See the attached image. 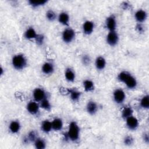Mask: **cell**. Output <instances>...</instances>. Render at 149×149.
I'll return each mask as SVG.
<instances>
[{
  "label": "cell",
  "instance_id": "5bb4252c",
  "mask_svg": "<svg viewBox=\"0 0 149 149\" xmlns=\"http://www.w3.org/2000/svg\"><path fill=\"white\" fill-rule=\"evenodd\" d=\"M58 20L61 24L64 26H68L69 23L70 17L69 15L66 12H62L59 13L58 17Z\"/></svg>",
  "mask_w": 149,
  "mask_h": 149
},
{
  "label": "cell",
  "instance_id": "e575fe53",
  "mask_svg": "<svg viewBox=\"0 0 149 149\" xmlns=\"http://www.w3.org/2000/svg\"><path fill=\"white\" fill-rule=\"evenodd\" d=\"M143 140L146 143H148L149 141V137L148 133H144L143 135Z\"/></svg>",
  "mask_w": 149,
  "mask_h": 149
},
{
  "label": "cell",
  "instance_id": "cb8c5ba5",
  "mask_svg": "<svg viewBox=\"0 0 149 149\" xmlns=\"http://www.w3.org/2000/svg\"><path fill=\"white\" fill-rule=\"evenodd\" d=\"M133 111L132 108L130 107H125L123 108L122 111V116L124 119H126L127 118L133 115Z\"/></svg>",
  "mask_w": 149,
  "mask_h": 149
},
{
  "label": "cell",
  "instance_id": "4fadbf2b",
  "mask_svg": "<svg viewBox=\"0 0 149 149\" xmlns=\"http://www.w3.org/2000/svg\"><path fill=\"white\" fill-rule=\"evenodd\" d=\"M87 112L90 115H94L98 110V106L95 102L89 101L86 105Z\"/></svg>",
  "mask_w": 149,
  "mask_h": 149
},
{
  "label": "cell",
  "instance_id": "30bf717a",
  "mask_svg": "<svg viewBox=\"0 0 149 149\" xmlns=\"http://www.w3.org/2000/svg\"><path fill=\"white\" fill-rule=\"evenodd\" d=\"M126 123L130 130H136L139 126V120L136 117L132 115L126 119Z\"/></svg>",
  "mask_w": 149,
  "mask_h": 149
},
{
  "label": "cell",
  "instance_id": "603a6c76",
  "mask_svg": "<svg viewBox=\"0 0 149 149\" xmlns=\"http://www.w3.org/2000/svg\"><path fill=\"white\" fill-rule=\"evenodd\" d=\"M83 87H84V90L87 92L91 91L94 90V82L89 79L85 80L83 81Z\"/></svg>",
  "mask_w": 149,
  "mask_h": 149
},
{
  "label": "cell",
  "instance_id": "8fae6325",
  "mask_svg": "<svg viewBox=\"0 0 149 149\" xmlns=\"http://www.w3.org/2000/svg\"><path fill=\"white\" fill-rule=\"evenodd\" d=\"M83 33L87 35L91 34L94 29V24L90 20L86 21L83 24Z\"/></svg>",
  "mask_w": 149,
  "mask_h": 149
},
{
  "label": "cell",
  "instance_id": "1f68e13d",
  "mask_svg": "<svg viewBox=\"0 0 149 149\" xmlns=\"http://www.w3.org/2000/svg\"><path fill=\"white\" fill-rule=\"evenodd\" d=\"M81 62H83V65L87 66L91 62V59L90 58V56L88 55H84L82 56L81 58Z\"/></svg>",
  "mask_w": 149,
  "mask_h": 149
},
{
  "label": "cell",
  "instance_id": "4316f807",
  "mask_svg": "<svg viewBox=\"0 0 149 149\" xmlns=\"http://www.w3.org/2000/svg\"><path fill=\"white\" fill-rule=\"evenodd\" d=\"M140 106L144 109L149 108V96L148 94L143 96L140 100Z\"/></svg>",
  "mask_w": 149,
  "mask_h": 149
},
{
  "label": "cell",
  "instance_id": "ffe728a7",
  "mask_svg": "<svg viewBox=\"0 0 149 149\" xmlns=\"http://www.w3.org/2000/svg\"><path fill=\"white\" fill-rule=\"evenodd\" d=\"M68 94L70 95V98L73 101H77L81 96V93L74 89H68Z\"/></svg>",
  "mask_w": 149,
  "mask_h": 149
},
{
  "label": "cell",
  "instance_id": "5b68a950",
  "mask_svg": "<svg viewBox=\"0 0 149 149\" xmlns=\"http://www.w3.org/2000/svg\"><path fill=\"white\" fill-rule=\"evenodd\" d=\"M107 42L110 46L116 45L119 41V36L116 31H111L108 33L106 37Z\"/></svg>",
  "mask_w": 149,
  "mask_h": 149
},
{
  "label": "cell",
  "instance_id": "d6a6232c",
  "mask_svg": "<svg viewBox=\"0 0 149 149\" xmlns=\"http://www.w3.org/2000/svg\"><path fill=\"white\" fill-rule=\"evenodd\" d=\"M36 134L35 133V132L34 131H31L29 132V134H28V137H27V140L29 141H34L36 140Z\"/></svg>",
  "mask_w": 149,
  "mask_h": 149
},
{
  "label": "cell",
  "instance_id": "83f0119b",
  "mask_svg": "<svg viewBox=\"0 0 149 149\" xmlns=\"http://www.w3.org/2000/svg\"><path fill=\"white\" fill-rule=\"evenodd\" d=\"M40 107L46 111H49L51 109V105L49 100L47 98H45L41 101Z\"/></svg>",
  "mask_w": 149,
  "mask_h": 149
},
{
  "label": "cell",
  "instance_id": "3957f363",
  "mask_svg": "<svg viewBox=\"0 0 149 149\" xmlns=\"http://www.w3.org/2000/svg\"><path fill=\"white\" fill-rule=\"evenodd\" d=\"M12 63L15 69L17 70H22L26 68L27 61L24 55L19 54L13 56Z\"/></svg>",
  "mask_w": 149,
  "mask_h": 149
},
{
  "label": "cell",
  "instance_id": "ac0fdd59",
  "mask_svg": "<svg viewBox=\"0 0 149 149\" xmlns=\"http://www.w3.org/2000/svg\"><path fill=\"white\" fill-rule=\"evenodd\" d=\"M9 129L12 133H17L20 129V124L19 122L17 120L12 121L9 125Z\"/></svg>",
  "mask_w": 149,
  "mask_h": 149
},
{
  "label": "cell",
  "instance_id": "7a4b0ae2",
  "mask_svg": "<svg viewBox=\"0 0 149 149\" xmlns=\"http://www.w3.org/2000/svg\"><path fill=\"white\" fill-rule=\"evenodd\" d=\"M80 134V128L75 122H71L69 125L66 136L68 139L72 141L78 140Z\"/></svg>",
  "mask_w": 149,
  "mask_h": 149
},
{
  "label": "cell",
  "instance_id": "d6986e66",
  "mask_svg": "<svg viewBox=\"0 0 149 149\" xmlns=\"http://www.w3.org/2000/svg\"><path fill=\"white\" fill-rule=\"evenodd\" d=\"M52 129L55 131L61 130L63 127V122L60 118H55L52 122Z\"/></svg>",
  "mask_w": 149,
  "mask_h": 149
},
{
  "label": "cell",
  "instance_id": "2e32d148",
  "mask_svg": "<svg viewBox=\"0 0 149 149\" xmlns=\"http://www.w3.org/2000/svg\"><path fill=\"white\" fill-rule=\"evenodd\" d=\"M41 70L45 74H52L54 71V65L50 62H45L41 67Z\"/></svg>",
  "mask_w": 149,
  "mask_h": 149
},
{
  "label": "cell",
  "instance_id": "d590c367",
  "mask_svg": "<svg viewBox=\"0 0 149 149\" xmlns=\"http://www.w3.org/2000/svg\"><path fill=\"white\" fill-rule=\"evenodd\" d=\"M122 6H123V8H124L125 9H127V8H128V7L130 6V5H129V3H127V2H123V4H122Z\"/></svg>",
  "mask_w": 149,
  "mask_h": 149
},
{
  "label": "cell",
  "instance_id": "44dd1931",
  "mask_svg": "<svg viewBox=\"0 0 149 149\" xmlns=\"http://www.w3.org/2000/svg\"><path fill=\"white\" fill-rule=\"evenodd\" d=\"M65 77L68 81L73 82L75 80L76 74L72 69L67 68L65 71Z\"/></svg>",
  "mask_w": 149,
  "mask_h": 149
},
{
  "label": "cell",
  "instance_id": "f1b7e54d",
  "mask_svg": "<svg viewBox=\"0 0 149 149\" xmlns=\"http://www.w3.org/2000/svg\"><path fill=\"white\" fill-rule=\"evenodd\" d=\"M46 18L49 21H54L56 17V13L52 10H48L45 14Z\"/></svg>",
  "mask_w": 149,
  "mask_h": 149
},
{
  "label": "cell",
  "instance_id": "52a82bcc",
  "mask_svg": "<svg viewBox=\"0 0 149 149\" xmlns=\"http://www.w3.org/2000/svg\"><path fill=\"white\" fill-rule=\"evenodd\" d=\"M33 96L36 101L41 102L42 100L46 98V93L42 88H36L33 91Z\"/></svg>",
  "mask_w": 149,
  "mask_h": 149
},
{
  "label": "cell",
  "instance_id": "7c38bea8",
  "mask_svg": "<svg viewBox=\"0 0 149 149\" xmlns=\"http://www.w3.org/2000/svg\"><path fill=\"white\" fill-rule=\"evenodd\" d=\"M147 17V14L146 12L143 9L137 10L134 14V18L139 23H143L144 22Z\"/></svg>",
  "mask_w": 149,
  "mask_h": 149
},
{
  "label": "cell",
  "instance_id": "e0dca14e",
  "mask_svg": "<svg viewBox=\"0 0 149 149\" xmlns=\"http://www.w3.org/2000/svg\"><path fill=\"white\" fill-rule=\"evenodd\" d=\"M38 34L37 33L36 31L34 30L33 27H29L28 28L24 34V37L28 40L35 39L37 36Z\"/></svg>",
  "mask_w": 149,
  "mask_h": 149
},
{
  "label": "cell",
  "instance_id": "4dcf8cb0",
  "mask_svg": "<svg viewBox=\"0 0 149 149\" xmlns=\"http://www.w3.org/2000/svg\"><path fill=\"white\" fill-rule=\"evenodd\" d=\"M36 43L39 45H41L43 44L44 42V36L42 34H38L36 38H35Z\"/></svg>",
  "mask_w": 149,
  "mask_h": 149
},
{
  "label": "cell",
  "instance_id": "8992f818",
  "mask_svg": "<svg viewBox=\"0 0 149 149\" xmlns=\"http://www.w3.org/2000/svg\"><path fill=\"white\" fill-rule=\"evenodd\" d=\"M113 98L116 103L122 104L126 98L125 93L120 88L116 89L113 93Z\"/></svg>",
  "mask_w": 149,
  "mask_h": 149
},
{
  "label": "cell",
  "instance_id": "836d02e7",
  "mask_svg": "<svg viewBox=\"0 0 149 149\" xmlns=\"http://www.w3.org/2000/svg\"><path fill=\"white\" fill-rule=\"evenodd\" d=\"M136 29L140 33H142L144 31V28H143V26L141 24V23H139L136 26Z\"/></svg>",
  "mask_w": 149,
  "mask_h": 149
},
{
  "label": "cell",
  "instance_id": "ba28073f",
  "mask_svg": "<svg viewBox=\"0 0 149 149\" xmlns=\"http://www.w3.org/2000/svg\"><path fill=\"white\" fill-rule=\"evenodd\" d=\"M105 26L109 31H115L116 28V20L113 15H110L106 19Z\"/></svg>",
  "mask_w": 149,
  "mask_h": 149
},
{
  "label": "cell",
  "instance_id": "484cf974",
  "mask_svg": "<svg viewBox=\"0 0 149 149\" xmlns=\"http://www.w3.org/2000/svg\"><path fill=\"white\" fill-rule=\"evenodd\" d=\"M29 3L33 7H38L45 5L47 2V0H29Z\"/></svg>",
  "mask_w": 149,
  "mask_h": 149
},
{
  "label": "cell",
  "instance_id": "9a60e30c",
  "mask_svg": "<svg viewBox=\"0 0 149 149\" xmlns=\"http://www.w3.org/2000/svg\"><path fill=\"white\" fill-rule=\"evenodd\" d=\"M106 60L103 56H98L95 61V66L97 70H101L106 66Z\"/></svg>",
  "mask_w": 149,
  "mask_h": 149
},
{
  "label": "cell",
  "instance_id": "d4e9b609",
  "mask_svg": "<svg viewBox=\"0 0 149 149\" xmlns=\"http://www.w3.org/2000/svg\"><path fill=\"white\" fill-rule=\"evenodd\" d=\"M34 146L37 149H44L46 147V143L42 139L37 138L34 141Z\"/></svg>",
  "mask_w": 149,
  "mask_h": 149
},
{
  "label": "cell",
  "instance_id": "7402d4cb",
  "mask_svg": "<svg viewBox=\"0 0 149 149\" xmlns=\"http://www.w3.org/2000/svg\"><path fill=\"white\" fill-rule=\"evenodd\" d=\"M41 129L44 132L46 133L50 132L52 129L51 122L48 120H44L41 123Z\"/></svg>",
  "mask_w": 149,
  "mask_h": 149
},
{
  "label": "cell",
  "instance_id": "f546056e",
  "mask_svg": "<svg viewBox=\"0 0 149 149\" xmlns=\"http://www.w3.org/2000/svg\"><path fill=\"white\" fill-rule=\"evenodd\" d=\"M123 142L125 145L130 146V145L133 144V143L134 142V139L132 136H127L126 137H125V139L123 140Z\"/></svg>",
  "mask_w": 149,
  "mask_h": 149
},
{
  "label": "cell",
  "instance_id": "6da1fadb",
  "mask_svg": "<svg viewBox=\"0 0 149 149\" xmlns=\"http://www.w3.org/2000/svg\"><path fill=\"white\" fill-rule=\"evenodd\" d=\"M118 79L120 82L125 83L127 87L130 89L134 88L137 86L136 79L127 72H120L118 75Z\"/></svg>",
  "mask_w": 149,
  "mask_h": 149
},
{
  "label": "cell",
  "instance_id": "9c48e42d",
  "mask_svg": "<svg viewBox=\"0 0 149 149\" xmlns=\"http://www.w3.org/2000/svg\"><path fill=\"white\" fill-rule=\"evenodd\" d=\"M26 109H27L28 112L30 113V114L36 115L39 111L40 105L37 102V101H31L27 104Z\"/></svg>",
  "mask_w": 149,
  "mask_h": 149
},
{
  "label": "cell",
  "instance_id": "277c9868",
  "mask_svg": "<svg viewBox=\"0 0 149 149\" xmlns=\"http://www.w3.org/2000/svg\"><path fill=\"white\" fill-rule=\"evenodd\" d=\"M75 37V31L71 28H67L65 29L62 34L63 41L65 43L71 42Z\"/></svg>",
  "mask_w": 149,
  "mask_h": 149
}]
</instances>
